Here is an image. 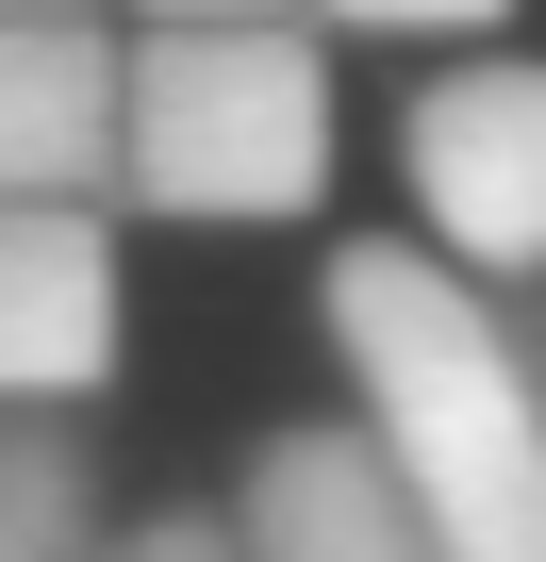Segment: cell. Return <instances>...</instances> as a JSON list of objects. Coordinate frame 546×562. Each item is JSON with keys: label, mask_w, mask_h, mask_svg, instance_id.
<instances>
[{"label": "cell", "mask_w": 546, "mask_h": 562, "mask_svg": "<svg viewBox=\"0 0 546 562\" xmlns=\"http://www.w3.org/2000/svg\"><path fill=\"white\" fill-rule=\"evenodd\" d=\"M315 331L431 562H546V331L480 281H447L414 232H348L315 265Z\"/></svg>", "instance_id": "1"}, {"label": "cell", "mask_w": 546, "mask_h": 562, "mask_svg": "<svg viewBox=\"0 0 546 562\" xmlns=\"http://www.w3.org/2000/svg\"><path fill=\"white\" fill-rule=\"evenodd\" d=\"M398 199L447 281L530 299L546 281V50H447L398 100Z\"/></svg>", "instance_id": "3"}, {"label": "cell", "mask_w": 546, "mask_h": 562, "mask_svg": "<svg viewBox=\"0 0 546 562\" xmlns=\"http://www.w3.org/2000/svg\"><path fill=\"white\" fill-rule=\"evenodd\" d=\"M83 562H248V546H232V513H215V496H166V513H116Z\"/></svg>", "instance_id": "9"}, {"label": "cell", "mask_w": 546, "mask_h": 562, "mask_svg": "<svg viewBox=\"0 0 546 562\" xmlns=\"http://www.w3.org/2000/svg\"><path fill=\"white\" fill-rule=\"evenodd\" d=\"M133 364V265L100 199H0V414H100Z\"/></svg>", "instance_id": "4"}, {"label": "cell", "mask_w": 546, "mask_h": 562, "mask_svg": "<svg viewBox=\"0 0 546 562\" xmlns=\"http://www.w3.org/2000/svg\"><path fill=\"white\" fill-rule=\"evenodd\" d=\"M248 18H299V0H116V34H248Z\"/></svg>", "instance_id": "10"}, {"label": "cell", "mask_w": 546, "mask_h": 562, "mask_svg": "<svg viewBox=\"0 0 546 562\" xmlns=\"http://www.w3.org/2000/svg\"><path fill=\"white\" fill-rule=\"evenodd\" d=\"M0 199L116 215V18H0Z\"/></svg>", "instance_id": "6"}, {"label": "cell", "mask_w": 546, "mask_h": 562, "mask_svg": "<svg viewBox=\"0 0 546 562\" xmlns=\"http://www.w3.org/2000/svg\"><path fill=\"white\" fill-rule=\"evenodd\" d=\"M100 529H116L100 430L83 414H0V562H83Z\"/></svg>", "instance_id": "7"}, {"label": "cell", "mask_w": 546, "mask_h": 562, "mask_svg": "<svg viewBox=\"0 0 546 562\" xmlns=\"http://www.w3.org/2000/svg\"><path fill=\"white\" fill-rule=\"evenodd\" d=\"M215 513H232L248 562H431V529H414L398 463L365 447V414H299V430H265L248 480H232Z\"/></svg>", "instance_id": "5"}, {"label": "cell", "mask_w": 546, "mask_h": 562, "mask_svg": "<svg viewBox=\"0 0 546 562\" xmlns=\"http://www.w3.org/2000/svg\"><path fill=\"white\" fill-rule=\"evenodd\" d=\"M332 34H116V199L166 232H282L332 199Z\"/></svg>", "instance_id": "2"}, {"label": "cell", "mask_w": 546, "mask_h": 562, "mask_svg": "<svg viewBox=\"0 0 546 562\" xmlns=\"http://www.w3.org/2000/svg\"><path fill=\"white\" fill-rule=\"evenodd\" d=\"M299 34H381V50H497L513 0H299Z\"/></svg>", "instance_id": "8"}, {"label": "cell", "mask_w": 546, "mask_h": 562, "mask_svg": "<svg viewBox=\"0 0 546 562\" xmlns=\"http://www.w3.org/2000/svg\"><path fill=\"white\" fill-rule=\"evenodd\" d=\"M0 18H116V0H0Z\"/></svg>", "instance_id": "11"}]
</instances>
